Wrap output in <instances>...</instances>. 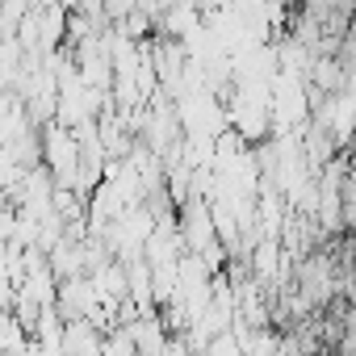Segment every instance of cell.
<instances>
[{
	"instance_id": "6da1fadb",
	"label": "cell",
	"mask_w": 356,
	"mask_h": 356,
	"mask_svg": "<svg viewBox=\"0 0 356 356\" xmlns=\"http://www.w3.org/2000/svg\"><path fill=\"white\" fill-rule=\"evenodd\" d=\"M318 88H327V92H339V84H343V67L335 63V55H314V63H310V72H306Z\"/></svg>"
}]
</instances>
